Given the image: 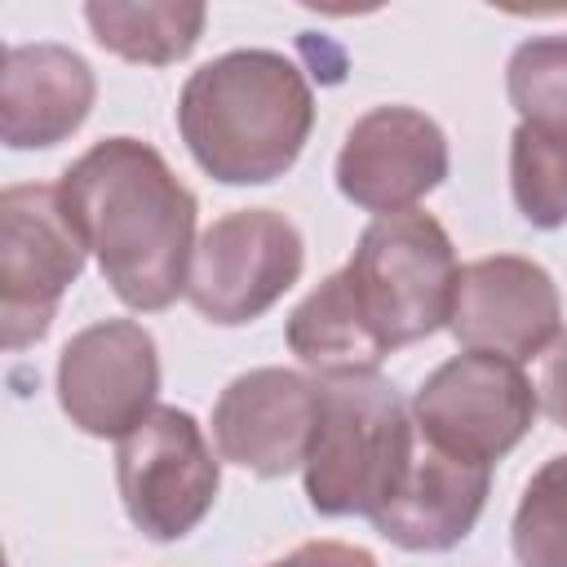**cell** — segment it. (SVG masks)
I'll list each match as a JSON object with an SVG mask.
<instances>
[{
    "instance_id": "6da1fadb",
    "label": "cell",
    "mask_w": 567,
    "mask_h": 567,
    "mask_svg": "<svg viewBox=\"0 0 567 567\" xmlns=\"http://www.w3.org/2000/svg\"><path fill=\"white\" fill-rule=\"evenodd\" d=\"M58 195L128 310H168L186 292L199 204L151 142H93L58 177Z\"/></svg>"
},
{
    "instance_id": "9c48e42d",
    "label": "cell",
    "mask_w": 567,
    "mask_h": 567,
    "mask_svg": "<svg viewBox=\"0 0 567 567\" xmlns=\"http://www.w3.org/2000/svg\"><path fill=\"white\" fill-rule=\"evenodd\" d=\"M159 350L137 319L80 328L58 354V403L89 439H124L159 403Z\"/></svg>"
},
{
    "instance_id": "8992f818",
    "label": "cell",
    "mask_w": 567,
    "mask_h": 567,
    "mask_svg": "<svg viewBox=\"0 0 567 567\" xmlns=\"http://www.w3.org/2000/svg\"><path fill=\"white\" fill-rule=\"evenodd\" d=\"M89 244L62 208L58 182H27L0 195V332L4 350L40 341L80 279Z\"/></svg>"
},
{
    "instance_id": "5b68a950",
    "label": "cell",
    "mask_w": 567,
    "mask_h": 567,
    "mask_svg": "<svg viewBox=\"0 0 567 567\" xmlns=\"http://www.w3.org/2000/svg\"><path fill=\"white\" fill-rule=\"evenodd\" d=\"M115 487L128 523L146 540L190 536L217 501L221 461L213 456L204 425L186 408H155L115 443Z\"/></svg>"
},
{
    "instance_id": "ba28073f",
    "label": "cell",
    "mask_w": 567,
    "mask_h": 567,
    "mask_svg": "<svg viewBox=\"0 0 567 567\" xmlns=\"http://www.w3.org/2000/svg\"><path fill=\"white\" fill-rule=\"evenodd\" d=\"M536 408V385L514 359L465 350L421 381L412 421L416 434H425L434 447L492 465L527 439Z\"/></svg>"
},
{
    "instance_id": "8fae6325",
    "label": "cell",
    "mask_w": 567,
    "mask_h": 567,
    "mask_svg": "<svg viewBox=\"0 0 567 567\" xmlns=\"http://www.w3.org/2000/svg\"><path fill=\"white\" fill-rule=\"evenodd\" d=\"M447 177V137L416 106H372L337 151V190L377 217L416 208Z\"/></svg>"
},
{
    "instance_id": "9a60e30c",
    "label": "cell",
    "mask_w": 567,
    "mask_h": 567,
    "mask_svg": "<svg viewBox=\"0 0 567 567\" xmlns=\"http://www.w3.org/2000/svg\"><path fill=\"white\" fill-rule=\"evenodd\" d=\"M288 350L315 368L319 377H354V372H377V363L390 354L385 341L372 332L350 275L337 270L319 288H310L297 310L288 315Z\"/></svg>"
},
{
    "instance_id": "ac0fdd59",
    "label": "cell",
    "mask_w": 567,
    "mask_h": 567,
    "mask_svg": "<svg viewBox=\"0 0 567 567\" xmlns=\"http://www.w3.org/2000/svg\"><path fill=\"white\" fill-rule=\"evenodd\" d=\"M505 93L518 124L567 133V35H532L509 53Z\"/></svg>"
},
{
    "instance_id": "3957f363",
    "label": "cell",
    "mask_w": 567,
    "mask_h": 567,
    "mask_svg": "<svg viewBox=\"0 0 567 567\" xmlns=\"http://www.w3.org/2000/svg\"><path fill=\"white\" fill-rule=\"evenodd\" d=\"M416 443V421L403 394L377 377H323L319 421L301 465L306 501L323 518H372L399 487Z\"/></svg>"
},
{
    "instance_id": "4fadbf2b",
    "label": "cell",
    "mask_w": 567,
    "mask_h": 567,
    "mask_svg": "<svg viewBox=\"0 0 567 567\" xmlns=\"http://www.w3.org/2000/svg\"><path fill=\"white\" fill-rule=\"evenodd\" d=\"M487 487L492 465L461 461L416 434L408 470L394 496L372 514V527L408 554H443L474 532L487 505Z\"/></svg>"
},
{
    "instance_id": "e0dca14e",
    "label": "cell",
    "mask_w": 567,
    "mask_h": 567,
    "mask_svg": "<svg viewBox=\"0 0 567 567\" xmlns=\"http://www.w3.org/2000/svg\"><path fill=\"white\" fill-rule=\"evenodd\" d=\"M509 195L536 230H558L567 221V133L532 124L509 133Z\"/></svg>"
},
{
    "instance_id": "ffe728a7",
    "label": "cell",
    "mask_w": 567,
    "mask_h": 567,
    "mask_svg": "<svg viewBox=\"0 0 567 567\" xmlns=\"http://www.w3.org/2000/svg\"><path fill=\"white\" fill-rule=\"evenodd\" d=\"M536 403L540 412L567 430V328L545 346L540 354V377H536Z\"/></svg>"
},
{
    "instance_id": "52a82bcc",
    "label": "cell",
    "mask_w": 567,
    "mask_h": 567,
    "mask_svg": "<svg viewBox=\"0 0 567 567\" xmlns=\"http://www.w3.org/2000/svg\"><path fill=\"white\" fill-rule=\"evenodd\" d=\"M306 266L301 230L275 208H235L217 217L190 252L186 297L221 328L261 319Z\"/></svg>"
},
{
    "instance_id": "7a4b0ae2",
    "label": "cell",
    "mask_w": 567,
    "mask_h": 567,
    "mask_svg": "<svg viewBox=\"0 0 567 567\" xmlns=\"http://www.w3.org/2000/svg\"><path fill=\"white\" fill-rule=\"evenodd\" d=\"M315 128V93L301 66L275 49H230L186 75L177 133L221 186L284 177Z\"/></svg>"
},
{
    "instance_id": "5bb4252c",
    "label": "cell",
    "mask_w": 567,
    "mask_h": 567,
    "mask_svg": "<svg viewBox=\"0 0 567 567\" xmlns=\"http://www.w3.org/2000/svg\"><path fill=\"white\" fill-rule=\"evenodd\" d=\"M93 66L53 40L9 44L0 71V137L9 151H44L66 142L93 111Z\"/></svg>"
},
{
    "instance_id": "2e32d148",
    "label": "cell",
    "mask_w": 567,
    "mask_h": 567,
    "mask_svg": "<svg viewBox=\"0 0 567 567\" xmlns=\"http://www.w3.org/2000/svg\"><path fill=\"white\" fill-rule=\"evenodd\" d=\"M84 22L106 53L137 66H173L199 44L208 9L195 0H93Z\"/></svg>"
},
{
    "instance_id": "44dd1931",
    "label": "cell",
    "mask_w": 567,
    "mask_h": 567,
    "mask_svg": "<svg viewBox=\"0 0 567 567\" xmlns=\"http://www.w3.org/2000/svg\"><path fill=\"white\" fill-rule=\"evenodd\" d=\"M266 567H381L368 549L346 545V540H306L292 554L266 563Z\"/></svg>"
},
{
    "instance_id": "277c9868",
    "label": "cell",
    "mask_w": 567,
    "mask_h": 567,
    "mask_svg": "<svg viewBox=\"0 0 567 567\" xmlns=\"http://www.w3.org/2000/svg\"><path fill=\"white\" fill-rule=\"evenodd\" d=\"M341 270L350 275V288L385 350L439 332L452 315V292L461 275L447 230L421 208L372 217L359 235L354 257Z\"/></svg>"
},
{
    "instance_id": "d6986e66",
    "label": "cell",
    "mask_w": 567,
    "mask_h": 567,
    "mask_svg": "<svg viewBox=\"0 0 567 567\" xmlns=\"http://www.w3.org/2000/svg\"><path fill=\"white\" fill-rule=\"evenodd\" d=\"M509 545L518 567H567V456H549L527 478Z\"/></svg>"
},
{
    "instance_id": "30bf717a",
    "label": "cell",
    "mask_w": 567,
    "mask_h": 567,
    "mask_svg": "<svg viewBox=\"0 0 567 567\" xmlns=\"http://www.w3.org/2000/svg\"><path fill=\"white\" fill-rule=\"evenodd\" d=\"M447 328L465 350L523 363L545 354V346L563 332V297L554 275L532 257H478L456 275Z\"/></svg>"
},
{
    "instance_id": "7c38bea8",
    "label": "cell",
    "mask_w": 567,
    "mask_h": 567,
    "mask_svg": "<svg viewBox=\"0 0 567 567\" xmlns=\"http://www.w3.org/2000/svg\"><path fill=\"white\" fill-rule=\"evenodd\" d=\"M319 421V381L292 368H252L239 372L213 403V443L217 456L279 478L306 465Z\"/></svg>"
}]
</instances>
